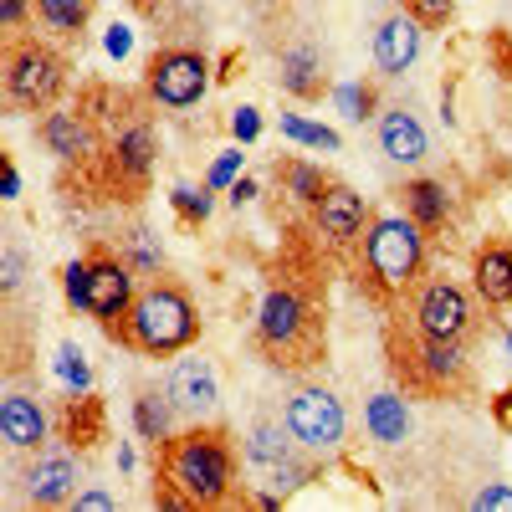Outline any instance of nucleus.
<instances>
[{
    "mask_svg": "<svg viewBox=\"0 0 512 512\" xmlns=\"http://www.w3.org/2000/svg\"><path fill=\"white\" fill-rule=\"evenodd\" d=\"M472 292L482 297L487 313L512 308V241L507 236H487L472 251Z\"/></svg>",
    "mask_w": 512,
    "mask_h": 512,
    "instance_id": "19",
    "label": "nucleus"
},
{
    "mask_svg": "<svg viewBox=\"0 0 512 512\" xmlns=\"http://www.w3.org/2000/svg\"><path fill=\"white\" fill-rule=\"evenodd\" d=\"M98 0H36V26L57 41H82Z\"/></svg>",
    "mask_w": 512,
    "mask_h": 512,
    "instance_id": "26",
    "label": "nucleus"
},
{
    "mask_svg": "<svg viewBox=\"0 0 512 512\" xmlns=\"http://www.w3.org/2000/svg\"><path fill=\"white\" fill-rule=\"evenodd\" d=\"M118 251L128 256V267H134L139 277H144V272H159V267H164V251H159L154 231H144V226H134L128 236H118Z\"/></svg>",
    "mask_w": 512,
    "mask_h": 512,
    "instance_id": "27",
    "label": "nucleus"
},
{
    "mask_svg": "<svg viewBox=\"0 0 512 512\" xmlns=\"http://www.w3.org/2000/svg\"><path fill=\"white\" fill-rule=\"evenodd\" d=\"M82 492V466L72 451L62 446H41L26 472H21V497L31 507H72V497Z\"/></svg>",
    "mask_w": 512,
    "mask_h": 512,
    "instance_id": "13",
    "label": "nucleus"
},
{
    "mask_svg": "<svg viewBox=\"0 0 512 512\" xmlns=\"http://www.w3.org/2000/svg\"><path fill=\"white\" fill-rule=\"evenodd\" d=\"M344 103L354 108L349 118H359V123H364V118H374V113H369V108H374V93H369V88H364V93H359V88H349V93H344Z\"/></svg>",
    "mask_w": 512,
    "mask_h": 512,
    "instance_id": "36",
    "label": "nucleus"
},
{
    "mask_svg": "<svg viewBox=\"0 0 512 512\" xmlns=\"http://www.w3.org/2000/svg\"><path fill=\"white\" fill-rule=\"evenodd\" d=\"M395 195H400V210H405V216H410L425 236H436V231H446V226H451V210H456V200H451L446 180L410 175Z\"/></svg>",
    "mask_w": 512,
    "mask_h": 512,
    "instance_id": "20",
    "label": "nucleus"
},
{
    "mask_svg": "<svg viewBox=\"0 0 512 512\" xmlns=\"http://www.w3.org/2000/svg\"><path fill=\"white\" fill-rule=\"evenodd\" d=\"M16 190H21V175H16V164L6 159V200H16Z\"/></svg>",
    "mask_w": 512,
    "mask_h": 512,
    "instance_id": "37",
    "label": "nucleus"
},
{
    "mask_svg": "<svg viewBox=\"0 0 512 512\" xmlns=\"http://www.w3.org/2000/svg\"><path fill=\"white\" fill-rule=\"evenodd\" d=\"M175 420H180V410H175V400H169V390H159V384H144V390L134 395V431H139L149 446H159V441L175 436Z\"/></svg>",
    "mask_w": 512,
    "mask_h": 512,
    "instance_id": "25",
    "label": "nucleus"
},
{
    "mask_svg": "<svg viewBox=\"0 0 512 512\" xmlns=\"http://www.w3.org/2000/svg\"><path fill=\"white\" fill-rule=\"evenodd\" d=\"M62 292H67V303L77 313H88L93 323H103V333H113L128 318V308H134V297H139V272L128 267L123 251L93 241L77 262H67Z\"/></svg>",
    "mask_w": 512,
    "mask_h": 512,
    "instance_id": "7",
    "label": "nucleus"
},
{
    "mask_svg": "<svg viewBox=\"0 0 512 512\" xmlns=\"http://www.w3.org/2000/svg\"><path fill=\"white\" fill-rule=\"evenodd\" d=\"M323 82H328V72H323V52L313 41H297V47H287L277 57V88L287 98L313 103V98H323Z\"/></svg>",
    "mask_w": 512,
    "mask_h": 512,
    "instance_id": "21",
    "label": "nucleus"
},
{
    "mask_svg": "<svg viewBox=\"0 0 512 512\" xmlns=\"http://www.w3.org/2000/svg\"><path fill=\"white\" fill-rule=\"evenodd\" d=\"M241 451H246V461L251 466H262V472H277V466L292 456V451H303L297 446V436L287 431V420L277 415V420H251V431H246V441H241Z\"/></svg>",
    "mask_w": 512,
    "mask_h": 512,
    "instance_id": "24",
    "label": "nucleus"
},
{
    "mask_svg": "<svg viewBox=\"0 0 512 512\" xmlns=\"http://www.w3.org/2000/svg\"><path fill=\"white\" fill-rule=\"evenodd\" d=\"M425 256H431V236H425L405 210H374V221L359 241V287L379 308L395 313L420 287Z\"/></svg>",
    "mask_w": 512,
    "mask_h": 512,
    "instance_id": "3",
    "label": "nucleus"
},
{
    "mask_svg": "<svg viewBox=\"0 0 512 512\" xmlns=\"http://www.w3.org/2000/svg\"><path fill=\"white\" fill-rule=\"evenodd\" d=\"M72 57L47 31H11L0 41V98L11 113H52L67 93Z\"/></svg>",
    "mask_w": 512,
    "mask_h": 512,
    "instance_id": "5",
    "label": "nucleus"
},
{
    "mask_svg": "<svg viewBox=\"0 0 512 512\" xmlns=\"http://www.w3.org/2000/svg\"><path fill=\"white\" fill-rule=\"evenodd\" d=\"M308 216H313L318 241H328L333 251H349V246L364 241V231H369V221H374V210L364 205V195H359L354 185L333 180V185L323 190V200L308 210Z\"/></svg>",
    "mask_w": 512,
    "mask_h": 512,
    "instance_id": "14",
    "label": "nucleus"
},
{
    "mask_svg": "<svg viewBox=\"0 0 512 512\" xmlns=\"http://www.w3.org/2000/svg\"><path fill=\"white\" fill-rule=\"evenodd\" d=\"M134 6H144V11H149V6H154V0H134Z\"/></svg>",
    "mask_w": 512,
    "mask_h": 512,
    "instance_id": "38",
    "label": "nucleus"
},
{
    "mask_svg": "<svg viewBox=\"0 0 512 512\" xmlns=\"http://www.w3.org/2000/svg\"><path fill=\"white\" fill-rule=\"evenodd\" d=\"M282 420L297 436V446L318 451V456H333L349 441V410L328 384H297V390L282 400Z\"/></svg>",
    "mask_w": 512,
    "mask_h": 512,
    "instance_id": "10",
    "label": "nucleus"
},
{
    "mask_svg": "<svg viewBox=\"0 0 512 512\" xmlns=\"http://www.w3.org/2000/svg\"><path fill=\"white\" fill-rule=\"evenodd\" d=\"M272 180L282 185V195H287L292 205H303V210H313V205L323 200V190L333 185L328 169L313 164V159H303V154H277V159H272Z\"/></svg>",
    "mask_w": 512,
    "mask_h": 512,
    "instance_id": "23",
    "label": "nucleus"
},
{
    "mask_svg": "<svg viewBox=\"0 0 512 512\" xmlns=\"http://www.w3.org/2000/svg\"><path fill=\"white\" fill-rule=\"evenodd\" d=\"M108 338H118L123 349H134L144 359H175V354L200 344V308H195V297H190L185 282L154 277V282L139 287L128 318Z\"/></svg>",
    "mask_w": 512,
    "mask_h": 512,
    "instance_id": "4",
    "label": "nucleus"
},
{
    "mask_svg": "<svg viewBox=\"0 0 512 512\" xmlns=\"http://www.w3.org/2000/svg\"><path fill=\"white\" fill-rule=\"evenodd\" d=\"M26 21H36V0H0V26L11 31H26Z\"/></svg>",
    "mask_w": 512,
    "mask_h": 512,
    "instance_id": "32",
    "label": "nucleus"
},
{
    "mask_svg": "<svg viewBox=\"0 0 512 512\" xmlns=\"http://www.w3.org/2000/svg\"><path fill=\"white\" fill-rule=\"evenodd\" d=\"M241 456L231 425L221 420H190L185 431L154 446V502L195 512V507H231L246 502L241 487Z\"/></svg>",
    "mask_w": 512,
    "mask_h": 512,
    "instance_id": "1",
    "label": "nucleus"
},
{
    "mask_svg": "<svg viewBox=\"0 0 512 512\" xmlns=\"http://www.w3.org/2000/svg\"><path fill=\"white\" fill-rule=\"evenodd\" d=\"M466 507H472V512H512V487L507 482H487L482 492H472Z\"/></svg>",
    "mask_w": 512,
    "mask_h": 512,
    "instance_id": "30",
    "label": "nucleus"
},
{
    "mask_svg": "<svg viewBox=\"0 0 512 512\" xmlns=\"http://www.w3.org/2000/svg\"><path fill=\"white\" fill-rule=\"evenodd\" d=\"M364 431H369V441H379V446L410 441V431H415L410 395H405V390H379V395H369V400H364Z\"/></svg>",
    "mask_w": 512,
    "mask_h": 512,
    "instance_id": "22",
    "label": "nucleus"
},
{
    "mask_svg": "<svg viewBox=\"0 0 512 512\" xmlns=\"http://www.w3.org/2000/svg\"><path fill=\"white\" fill-rule=\"evenodd\" d=\"M21 272H26V256H21V246H6V251H0V292H6V297H16Z\"/></svg>",
    "mask_w": 512,
    "mask_h": 512,
    "instance_id": "31",
    "label": "nucleus"
},
{
    "mask_svg": "<svg viewBox=\"0 0 512 512\" xmlns=\"http://www.w3.org/2000/svg\"><path fill=\"white\" fill-rule=\"evenodd\" d=\"M0 446H6V456H36L41 446H52V415L36 395L6 390V400H0Z\"/></svg>",
    "mask_w": 512,
    "mask_h": 512,
    "instance_id": "17",
    "label": "nucleus"
},
{
    "mask_svg": "<svg viewBox=\"0 0 512 512\" xmlns=\"http://www.w3.org/2000/svg\"><path fill=\"white\" fill-rule=\"evenodd\" d=\"M210 93V57L200 47H159L144 67V98L154 108H195Z\"/></svg>",
    "mask_w": 512,
    "mask_h": 512,
    "instance_id": "11",
    "label": "nucleus"
},
{
    "mask_svg": "<svg viewBox=\"0 0 512 512\" xmlns=\"http://www.w3.org/2000/svg\"><path fill=\"white\" fill-rule=\"evenodd\" d=\"M405 318L446 344H477L482 333V297L466 292L451 277H420V287L405 297Z\"/></svg>",
    "mask_w": 512,
    "mask_h": 512,
    "instance_id": "8",
    "label": "nucleus"
},
{
    "mask_svg": "<svg viewBox=\"0 0 512 512\" xmlns=\"http://www.w3.org/2000/svg\"><path fill=\"white\" fill-rule=\"evenodd\" d=\"M72 507H77V512H113V507H118V497L93 487V492H77V497H72Z\"/></svg>",
    "mask_w": 512,
    "mask_h": 512,
    "instance_id": "35",
    "label": "nucleus"
},
{
    "mask_svg": "<svg viewBox=\"0 0 512 512\" xmlns=\"http://www.w3.org/2000/svg\"><path fill=\"white\" fill-rule=\"evenodd\" d=\"M384 369H390L395 390L410 400H461L472 395V359L466 344H446V338L425 333L395 308V318L384 323Z\"/></svg>",
    "mask_w": 512,
    "mask_h": 512,
    "instance_id": "2",
    "label": "nucleus"
},
{
    "mask_svg": "<svg viewBox=\"0 0 512 512\" xmlns=\"http://www.w3.org/2000/svg\"><path fill=\"white\" fill-rule=\"evenodd\" d=\"M308 477H318V451H308V461H292V456H287L277 472H272V482H277L282 497H292L297 487H308Z\"/></svg>",
    "mask_w": 512,
    "mask_h": 512,
    "instance_id": "29",
    "label": "nucleus"
},
{
    "mask_svg": "<svg viewBox=\"0 0 512 512\" xmlns=\"http://www.w3.org/2000/svg\"><path fill=\"white\" fill-rule=\"evenodd\" d=\"M420 47H425V26L410 16V11H384L374 21V36H369V52H374V67L384 77H405L415 62H420Z\"/></svg>",
    "mask_w": 512,
    "mask_h": 512,
    "instance_id": "15",
    "label": "nucleus"
},
{
    "mask_svg": "<svg viewBox=\"0 0 512 512\" xmlns=\"http://www.w3.org/2000/svg\"><path fill=\"white\" fill-rule=\"evenodd\" d=\"M36 139H41V149H47L52 159H62V164H93L98 154H103V134H98V118H93V108H52V113H41L36 118Z\"/></svg>",
    "mask_w": 512,
    "mask_h": 512,
    "instance_id": "12",
    "label": "nucleus"
},
{
    "mask_svg": "<svg viewBox=\"0 0 512 512\" xmlns=\"http://www.w3.org/2000/svg\"><path fill=\"white\" fill-rule=\"evenodd\" d=\"M164 390H169V400H175L180 420H210L216 405H221V374H216L210 359H180L175 354V364H169V374H164Z\"/></svg>",
    "mask_w": 512,
    "mask_h": 512,
    "instance_id": "16",
    "label": "nucleus"
},
{
    "mask_svg": "<svg viewBox=\"0 0 512 512\" xmlns=\"http://www.w3.org/2000/svg\"><path fill=\"white\" fill-rule=\"evenodd\" d=\"M282 128H287V134H297V139H308V144H323V149H338V134H328V128H313V123H297V118H287Z\"/></svg>",
    "mask_w": 512,
    "mask_h": 512,
    "instance_id": "33",
    "label": "nucleus"
},
{
    "mask_svg": "<svg viewBox=\"0 0 512 512\" xmlns=\"http://www.w3.org/2000/svg\"><path fill=\"white\" fill-rule=\"evenodd\" d=\"M256 349L277 369H313L328 354V328L297 287H272L256 308Z\"/></svg>",
    "mask_w": 512,
    "mask_h": 512,
    "instance_id": "6",
    "label": "nucleus"
},
{
    "mask_svg": "<svg viewBox=\"0 0 512 512\" xmlns=\"http://www.w3.org/2000/svg\"><path fill=\"white\" fill-rule=\"evenodd\" d=\"M374 144H379L384 159L400 164V169H415V164L431 159V134H425V123L405 103L374 113Z\"/></svg>",
    "mask_w": 512,
    "mask_h": 512,
    "instance_id": "18",
    "label": "nucleus"
},
{
    "mask_svg": "<svg viewBox=\"0 0 512 512\" xmlns=\"http://www.w3.org/2000/svg\"><path fill=\"white\" fill-rule=\"evenodd\" d=\"M400 11H410L425 31H441V26H451V16H456V0H395Z\"/></svg>",
    "mask_w": 512,
    "mask_h": 512,
    "instance_id": "28",
    "label": "nucleus"
},
{
    "mask_svg": "<svg viewBox=\"0 0 512 512\" xmlns=\"http://www.w3.org/2000/svg\"><path fill=\"white\" fill-rule=\"evenodd\" d=\"M507 354H512V328H507Z\"/></svg>",
    "mask_w": 512,
    "mask_h": 512,
    "instance_id": "39",
    "label": "nucleus"
},
{
    "mask_svg": "<svg viewBox=\"0 0 512 512\" xmlns=\"http://www.w3.org/2000/svg\"><path fill=\"white\" fill-rule=\"evenodd\" d=\"M154 159H159V134H154V118L144 108H128L113 118V134L103 139V154L93 164H103V185L118 195H139L154 175Z\"/></svg>",
    "mask_w": 512,
    "mask_h": 512,
    "instance_id": "9",
    "label": "nucleus"
},
{
    "mask_svg": "<svg viewBox=\"0 0 512 512\" xmlns=\"http://www.w3.org/2000/svg\"><path fill=\"white\" fill-rule=\"evenodd\" d=\"M62 374L88 390V364H82V349H77V344H62Z\"/></svg>",
    "mask_w": 512,
    "mask_h": 512,
    "instance_id": "34",
    "label": "nucleus"
}]
</instances>
